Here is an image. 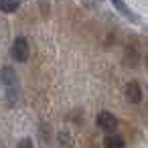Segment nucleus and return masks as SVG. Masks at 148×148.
<instances>
[{
  "label": "nucleus",
  "instance_id": "nucleus-1",
  "mask_svg": "<svg viewBox=\"0 0 148 148\" xmlns=\"http://www.w3.org/2000/svg\"><path fill=\"white\" fill-rule=\"evenodd\" d=\"M10 55H12V59L18 61V63H25V61L29 59V43H27L25 37H16V39H14L12 49H10Z\"/></svg>",
  "mask_w": 148,
  "mask_h": 148
},
{
  "label": "nucleus",
  "instance_id": "nucleus-2",
  "mask_svg": "<svg viewBox=\"0 0 148 148\" xmlns=\"http://www.w3.org/2000/svg\"><path fill=\"white\" fill-rule=\"evenodd\" d=\"M97 126H99L103 132H112V130H116L118 120H116V116H114L112 112L103 110V112H99V114H97Z\"/></svg>",
  "mask_w": 148,
  "mask_h": 148
},
{
  "label": "nucleus",
  "instance_id": "nucleus-3",
  "mask_svg": "<svg viewBox=\"0 0 148 148\" xmlns=\"http://www.w3.org/2000/svg\"><path fill=\"white\" fill-rule=\"evenodd\" d=\"M124 95L130 103H140L142 101V89H140L138 81H128L124 87Z\"/></svg>",
  "mask_w": 148,
  "mask_h": 148
},
{
  "label": "nucleus",
  "instance_id": "nucleus-4",
  "mask_svg": "<svg viewBox=\"0 0 148 148\" xmlns=\"http://www.w3.org/2000/svg\"><path fill=\"white\" fill-rule=\"evenodd\" d=\"M0 79H2L4 87H10V85H16V83H18L16 71H14L12 67H2V69H0Z\"/></svg>",
  "mask_w": 148,
  "mask_h": 148
},
{
  "label": "nucleus",
  "instance_id": "nucleus-5",
  "mask_svg": "<svg viewBox=\"0 0 148 148\" xmlns=\"http://www.w3.org/2000/svg\"><path fill=\"white\" fill-rule=\"evenodd\" d=\"M112 4H114V8H118L124 16H128V21H134V23H138L140 18H138V14L132 10V8H128V4L124 2V0H112Z\"/></svg>",
  "mask_w": 148,
  "mask_h": 148
},
{
  "label": "nucleus",
  "instance_id": "nucleus-6",
  "mask_svg": "<svg viewBox=\"0 0 148 148\" xmlns=\"http://www.w3.org/2000/svg\"><path fill=\"white\" fill-rule=\"evenodd\" d=\"M21 0H0V10L4 14H12L14 10H18Z\"/></svg>",
  "mask_w": 148,
  "mask_h": 148
},
{
  "label": "nucleus",
  "instance_id": "nucleus-7",
  "mask_svg": "<svg viewBox=\"0 0 148 148\" xmlns=\"http://www.w3.org/2000/svg\"><path fill=\"white\" fill-rule=\"evenodd\" d=\"M124 144H126L124 138L122 136H114V134L106 136V140H103V146H108V148H122Z\"/></svg>",
  "mask_w": 148,
  "mask_h": 148
},
{
  "label": "nucleus",
  "instance_id": "nucleus-8",
  "mask_svg": "<svg viewBox=\"0 0 148 148\" xmlns=\"http://www.w3.org/2000/svg\"><path fill=\"white\" fill-rule=\"evenodd\" d=\"M18 146H33V142H31V140H21Z\"/></svg>",
  "mask_w": 148,
  "mask_h": 148
},
{
  "label": "nucleus",
  "instance_id": "nucleus-9",
  "mask_svg": "<svg viewBox=\"0 0 148 148\" xmlns=\"http://www.w3.org/2000/svg\"><path fill=\"white\" fill-rule=\"evenodd\" d=\"M146 67H148V57H146Z\"/></svg>",
  "mask_w": 148,
  "mask_h": 148
}]
</instances>
